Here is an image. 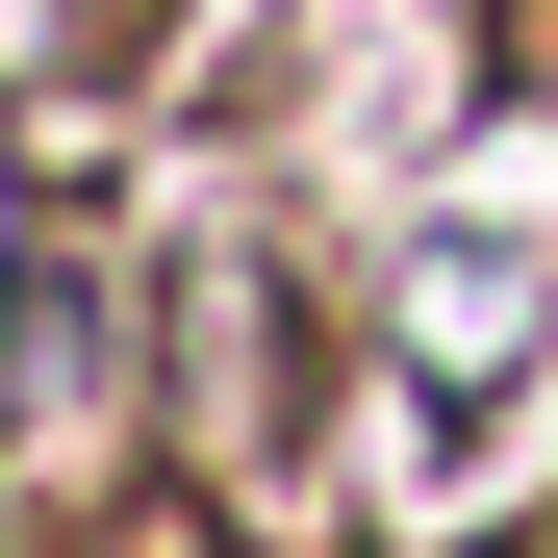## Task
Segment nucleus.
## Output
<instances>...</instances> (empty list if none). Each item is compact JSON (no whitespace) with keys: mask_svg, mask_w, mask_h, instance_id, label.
Segmentation results:
<instances>
[{"mask_svg":"<svg viewBox=\"0 0 558 558\" xmlns=\"http://www.w3.org/2000/svg\"><path fill=\"white\" fill-rule=\"evenodd\" d=\"M407 355H432V381H457V355H533V254H508V229L432 254V279H407Z\"/></svg>","mask_w":558,"mask_h":558,"instance_id":"obj_1","label":"nucleus"},{"mask_svg":"<svg viewBox=\"0 0 558 558\" xmlns=\"http://www.w3.org/2000/svg\"><path fill=\"white\" fill-rule=\"evenodd\" d=\"M51 26H76V0H0V76H26V51H51Z\"/></svg>","mask_w":558,"mask_h":558,"instance_id":"obj_2","label":"nucleus"}]
</instances>
